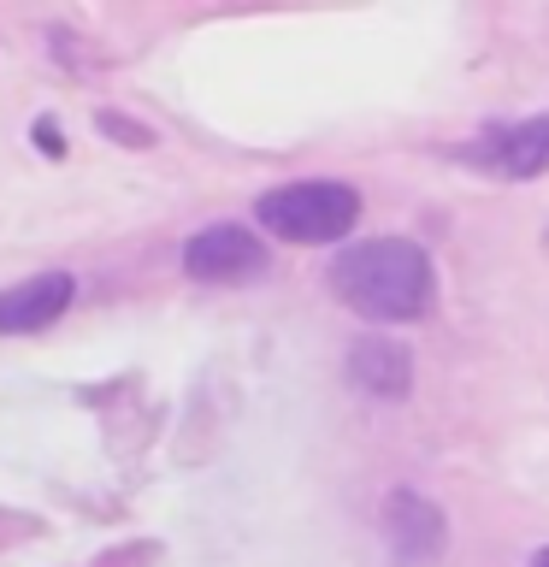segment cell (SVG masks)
Instances as JSON below:
<instances>
[{"label":"cell","instance_id":"6da1fadb","mask_svg":"<svg viewBox=\"0 0 549 567\" xmlns=\"http://www.w3.org/2000/svg\"><path fill=\"white\" fill-rule=\"evenodd\" d=\"M432 260L419 243L407 237H372V243H349L331 260V290L336 301H349L372 326H407L432 308Z\"/></svg>","mask_w":549,"mask_h":567},{"label":"cell","instance_id":"7a4b0ae2","mask_svg":"<svg viewBox=\"0 0 549 567\" xmlns=\"http://www.w3.org/2000/svg\"><path fill=\"white\" fill-rule=\"evenodd\" d=\"M255 219L278 243H343L361 225V189L336 177H308V184H278L260 195Z\"/></svg>","mask_w":549,"mask_h":567},{"label":"cell","instance_id":"3957f363","mask_svg":"<svg viewBox=\"0 0 549 567\" xmlns=\"http://www.w3.org/2000/svg\"><path fill=\"white\" fill-rule=\"evenodd\" d=\"M184 272L195 284H248L266 272V243L248 225H207L184 243Z\"/></svg>","mask_w":549,"mask_h":567},{"label":"cell","instance_id":"277c9868","mask_svg":"<svg viewBox=\"0 0 549 567\" xmlns=\"http://www.w3.org/2000/svg\"><path fill=\"white\" fill-rule=\"evenodd\" d=\"M467 159L496 177H543L549 172V118L490 124L485 136L467 142Z\"/></svg>","mask_w":549,"mask_h":567},{"label":"cell","instance_id":"5b68a950","mask_svg":"<svg viewBox=\"0 0 549 567\" xmlns=\"http://www.w3.org/2000/svg\"><path fill=\"white\" fill-rule=\"evenodd\" d=\"M71 296H77V278L71 272H42V278H24L12 290H0V337L48 331L71 308Z\"/></svg>","mask_w":549,"mask_h":567},{"label":"cell","instance_id":"8992f818","mask_svg":"<svg viewBox=\"0 0 549 567\" xmlns=\"http://www.w3.org/2000/svg\"><path fill=\"white\" fill-rule=\"evenodd\" d=\"M384 532H390V549H396L402 567H425L449 544V526H443V508H432L425 496L414 491H396L384 503Z\"/></svg>","mask_w":549,"mask_h":567},{"label":"cell","instance_id":"52a82bcc","mask_svg":"<svg viewBox=\"0 0 549 567\" xmlns=\"http://www.w3.org/2000/svg\"><path fill=\"white\" fill-rule=\"evenodd\" d=\"M349 379L366 390V396H407L414 384V354H407L396 337H361L349 349Z\"/></svg>","mask_w":549,"mask_h":567},{"label":"cell","instance_id":"ba28073f","mask_svg":"<svg viewBox=\"0 0 549 567\" xmlns=\"http://www.w3.org/2000/svg\"><path fill=\"white\" fill-rule=\"evenodd\" d=\"M35 142H42V154H60V148H65V142H60V131H53V118H42V124H35Z\"/></svg>","mask_w":549,"mask_h":567},{"label":"cell","instance_id":"9c48e42d","mask_svg":"<svg viewBox=\"0 0 549 567\" xmlns=\"http://www.w3.org/2000/svg\"><path fill=\"white\" fill-rule=\"evenodd\" d=\"M531 567H549V549H538V556H531Z\"/></svg>","mask_w":549,"mask_h":567}]
</instances>
